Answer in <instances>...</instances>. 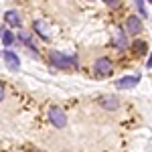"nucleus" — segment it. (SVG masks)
<instances>
[{"mask_svg":"<svg viewBox=\"0 0 152 152\" xmlns=\"http://www.w3.org/2000/svg\"><path fill=\"white\" fill-rule=\"evenodd\" d=\"M49 61L53 67H63V69H69V67H77V59L75 57H67L59 51H51L49 53Z\"/></svg>","mask_w":152,"mask_h":152,"instance_id":"nucleus-1","label":"nucleus"},{"mask_svg":"<svg viewBox=\"0 0 152 152\" xmlns=\"http://www.w3.org/2000/svg\"><path fill=\"white\" fill-rule=\"evenodd\" d=\"M49 120H51V124H53L55 128H65V124H67L65 112H63L61 107H57V105L49 107Z\"/></svg>","mask_w":152,"mask_h":152,"instance_id":"nucleus-2","label":"nucleus"},{"mask_svg":"<svg viewBox=\"0 0 152 152\" xmlns=\"http://www.w3.org/2000/svg\"><path fill=\"white\" fill-rule=\"evenodd\" d=\"M112 69H114V63H112L107 57H99L94 63V71L97 73V75H110Z\"/></svg>","mask_w":152,"mask_h":152,"instance_id":"nucleus-3","label":"nucleus"},{"mask_svg":"<svg viewBox=\"0 0 152 152\" xmlns=\"http://www.w3.org/2000/svg\"><path fill=\"white\" fill-rule=\"evenodd\" d=\"M140 31H142V18L136 16V14L128 16V20H126V33L128 35H138Z\"/></svg>","mask_w":152,"mask_h":152,"instance_id":"nucleus-4","label":"nucleus"},{"mask_svg":"<svg viewBox=\"0 0 152 152\" xmlns=\"http://www.w3.org/2000/svg\"><path fill=\"white\" fill-rule=\"evenodd\" d=\"M138 81H140V77H136V75H126V77H122V79L116 81V87L118 89H132V87H136Z\"/></svg>","mask_w":152,"mask_h":152,"instance_id":"nucleus-5","label":"nucleus"},{"mask_svg":"<svg viewBox=\"0 0 152 152\" xmlns=\"http://www.w3.org/2000/svg\"><path fill=\"white\" fill-rule=\"evenodd\" d=\"M4 61H6V67L12 71H18L20 69V61L16 57V53L14 51H4Z\"/></svg>","mask_w":152,"mask_h":152,"instance_id":"nucleus-6","label":"nucleus"},{"mask_svg":"<svg viewBox=\"0 0 152 152\" xmlns=\"http://www.w3.org/2000/svg\"><path fill=\"white\" fill-rule=\"evenodd\" d=\"M99 102V105L102 107H105V110H118V105H120V102H118V97H114V95H104V97H99L97 99Z\"/></svg>","mask_w":152,"mask_h":152,"instance_id":"nucleus-7","label":"nucleus"},{"mask_svg":"<svg viewBox=\"0 0 152 152\" xmlns=\"http://www.w3.org/2000/svg\"><path fill=\"white\" fill-rule=\"evenodd\" d=\"M4 20H6V24H10L12 28L20 26V16H18L16 10H6L4 12Z\"/></svg>","mask_w":152,"mask_h":152,"instance_id":"nucleus-8","label":"nucleus"},{"mask_svg":"<svg viewBox=\"0 0 152 152\" xmlns=\"http://www.w3.org/2000/svg\"><path fill=\"white\" fill-rule=\"evenodd\" d=\"M114 45H116L118 49H126L128 47V37H126L124 31H118L116 35H114Z\"/></svg>","mask_w":152,"mask_h":152,"instance_id":"nucleus-9","label":"nucleus"},{"mask_svg":"<svg viewBox=\"0 0 152 152\" xmlns=\"http://www.w3.org/2000/svg\"><path fill=\"white\" fill-rule=\"evenodd\" d=\"M12 43H14V35H12L10 31H4V33H2V45H4V47H10Z\"/></svg>","mask_w":152,"mask_h":152,"instance_id":"nucleus-10","label":"nucleus"},{"mask_svg":"<svg viewBox=\"0 0 152 152\" xmlns=\"http://www.w3.org/2000/svg\"><path fill=\"white\" fill-rule=\"evenodd\" d=\"M33 28H35L37 33H39V37H41V39H49L47 31L43 28V23H41V20H35V24H33Z\"/></svg>","mask_w":152,"mask_h":152,"instance_id":"nucleus-11","label":"nucleus"},{"mask_svg":"<svg viewBox=\"0 0 152 152\" xmlns=\"http://www.w3.org/2000/svg\"><path fill=\"white\" fill-rule=\"evenodd\" d=\"M136 6H138V10L142 12V18H146V6H144V2H136Z\"/></svg>","mask_w":152,"mask_h":152,"instance_id":"nucleus-12","label":"nucleus"},{"mask_svg":"<svg viewBox=\"0 0 152 152\" xmlns=\"http://www.w3.org/2000/svg\"><path fill=\"white\" fill-rule=\"evenodd\" d=\"M105 4H107L110 8H118V6H120V0H105Z\"/></svg>","mask_w":152,"mask_h":152,"instance_id":"nucleus-13","label":"nucleus"},{"mask_svg":"<svg viewBox=\"0 0 152 152\" xmlns=\"http://www.w3.org/2000/svg\"><path fill=\"white\" fill-rule=\"evenodd\" d=\"M146 47V45H144V43H140V41H136V43H134V49H136V53H140V49H144Z\"/></svg>","mask_w":152,"mask_h":152,"instance_id":"nucleus-14","label":"nucleus"},{"mask_svg":"<svg viewBox=\"0 0 152 152\" xmlns=\"http://www.w3.org/2000/svg\"><path fill=\"white\" fill-rule=\"evenodd\" d=\"M2 99H4V85L0 83V102H2Z\"/></svg>","mask_w":152,"mask_h":152,"instance_id":"nucleus-15","label":"nucleus"},{"mask_svg":"<svg viewBox=\"0 0 152 152\" xmlns=\"http://www.w3.org/2000/svg\"><path fill=\"white\" fill-rule=\"evenodd\" d=\"M146 67H152V55L148 57V63H146Z\"/></svg>","mask_w":152,"mask_h":152,"instance_id":"nucleus-16","label":"nucleus"},{"mask_svg":"<svg viewBox=\"0 0 152 152\" xmlns=\"http://www.w3.org/2000/svg\"><path fill=\"white\" fill-rule=\"evenodd\" d=\"M33 152H41V150H33Z\"/></svg>","mask_w":152,"mask_h":152,"instance_id":"nucleus-17","label":"nucleus"},{"mask_svg":"<svg viewBox=\"0 0 152 152\" xmlns=\"http://www.w3.org/2000/svg\"><path fill=\"white\" fill-rule=\"evenodd\" d=\"M0 31H2V28H0Z\"/></svg>","mask_w":152,"mask_h":152,"instance_id":"nucleus-18","label":"nucleus"}]
</instances>
